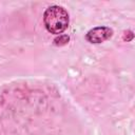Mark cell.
<instances>
[{"label": "cell", "instance_id": "obj_1", "mask_svg": "<svg viewBox=\"0 0 135 135\" xmlns=\"http://www.w3.org/2000/svg\"><path fill=\"white\" fill-rule=\"evenodd\" d=\"M69 14L68 12L59 5L49 6L43 14V23L47 32L51 34H61L69 25Z\"/></svg>", "mask_w": 135, "mask_h": 135}, {"label": "cell", "instance_id": "obj_2", "mask_svg": "<svg viewBox=\"0 0 135 135\" xmlns=\"http://www.w3.org/2000/svg\"><path fill=\"white\" fill-rule=\"evenodd\" d=\"M112 35H113L112 28L108 26H96L86 33L85 39L91 43H101L110 39Z\"/></svg>", "mask_w": 135, "mask_h": 135}, {"label": "cell", "instance_id": "obj_3", "mask_svg": "<svg viewBox=\"0 0 135 135\" xmlns=\"http://www.w3.org/2000/svg\"><path fill=\"white\" fill-rule=\"evenodd\" d=\"M70 40V37L68 35H59V37L55 38L54 39V44L57 45V46H62V45H65Z\"/></svg>", "mask_w": 135, "mask_h": 135}, {"label": "cell", "instance_id": "obj_4", "mask_svg": "<svg viewBox=\"0 0 135 135\" xmlns=\"http://www.w3.org/2000/svg\"><path fill=\"white\" fill-rule=\"evenodd\" d=\"M134 37V34L132 31H128V32H124L123 34V40L124 41H131Z\"/></svg>", "mask_w": 135, "mask_h": 135}]
</instances>
